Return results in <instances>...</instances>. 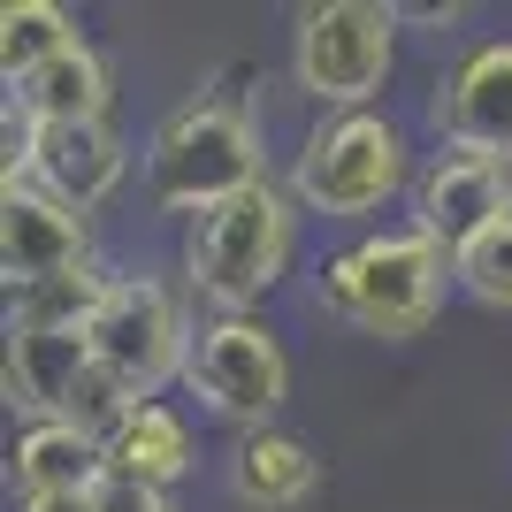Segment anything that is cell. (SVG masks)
I'll use <instances>...</instances> for the list:
<instances>
[{"mask_svg": "<svg viewBox=\"0 0 512 512\" xmlns=\"http://www.w3.org/2000/svg\"><path fill=\"white\" fill-rule=\"evenodd\" d=\"M451 291H459L451 245H436L421 222L375 230V237L344 245V253L321 268V306L337 321H352V329H367V337H383V344L421 337L428 321L444 314Z\"/></svg>", "mask_w": 512, "mask_h": 512, "instance_id": "1", "label": "cell"}, {"mask_svg": "<svg viewBox=\"0 0 512 512\" xmlns=\"http://www.w3.org/2000/svg\"><path fill=\"white\" fill-rule=\"evenodd\" d=\"M268 184L260 169V123L222 92H199L146 138V199L161 214H207L222 199Z\"/></svg>", "mask_w": 512, "mask_h": 512, "instance_id": "2", "label": "cell"}, {"mask_svg": "<svg viewBox=\"0 0 512 512\" xmlns=\"http://www.w3.org/2000/svg\"><path fill=\"white\" fill-rule=\"evenodd\" d=\"M291 237H299V199L276 192V184H253V192L192 214L184 276L214 314H253L291 268Z\"/></svg>", "mask_w": 512, "mask_h": 512, "instance_id": "3", "label": "cell"}, {"mask_svg": "<svg viewBox=\"0 0 512 512\" xmlns=\"http://www.w3.org/2000/svg\"><path fill=\"white\" fill-rule=\"evenodd\" d=\"M413 192V146L406 130L360 107V115H329L321 130H306L299 161H291V199L306 214H337V222H360L383 199Z\"/></svg>", "mask_w": 512, "mask_h": 512, "instance_id": "4", "label": "cell"}, {"mask_svg": "<svg viewBox=\"0 0 512 512\" xmlns=\"http://www.w3.org/2000/svg\"><path fill=\"white\" fill-rule=\"evenodd\" d=\"M92 367L123 390V406H161V390L192 367V329L161 276H115L100 314L85 321Z\"/></svg>", "mask_w": 512, "mask_h": 512, "instance_id": "5", "label": "cell"}, {"mask_svg": "<svg viewBox=\"0 0 512 512\" xmlns=\"http://www.w3.org/2000/svg\"><path fill=\"white\" fill-rule=\"evenodd\" d=\"M390 62H398V8L383 0H321L291 23V85L314 107L360 115L383 92Z\"/></svg>", "mask_w": 512, "mask_h": 512, "instance_id": "6", "label": "cell"}, {"mask_svg": "<svg viewBox=\"0 0 512 512\" xmlns=\"http://www.w3.org/2000/svg\"><path fill=\"white\" fill-rule=\"evenodd\" d=\"M192 398L230 428H268L276 406L291 398V360H283L276 329L260 314H214L192 337V367H184Z\"/></svg>", "mask_w": 512, "mask_h": 512, "instance_id": "7", "label": "cell"}, {"mask_svg": "<svg viewBox=\"0 0 512 512\" xmlns=\"http://www.w3.org/2000/svg\"><path fill=\"white\" fill-rule=\"evenodd\" d=\"M123 169H130V153L107 123H23L16 146H8V176L39 184L69 214H92L123 184Z\"/></svg>", "mask_w": 512, "mask_h": 512, "instance_id": "8", "label": "cell"}, {"mask_svg": "<svg viewBox=\"0 0 512 512\" xmlns=\"http://www.w3.org/2000/svg\"><path fill=\"white\" fill-rule=\"evenodd\" d=\"M505 214H512V161L444 146L413 176V222H421L436 245H451V253H459L467 237H482L490 222H505Z\"/></svg>", "mask_w": 512, "mask_h": 512, "instance_id": "9", "label": "cell"}, {"mask_svg": "<svg viewBox=\"0 0 512 512\" xmlns=\"http://www.w3.org/2000/svg\"><path fill=\"white\" fill-rule=\"evenodd\" d=\"M436 130L459 153L512 161V39H482L451 62V77L436 85Z\"/></svg>", "mask_w": 512, "mask_h": 512, "instance_id": "10", "label": "cell"}, {"mask_svg": "<svg viewBox=\"0 0 512 512\" xmlns=\"http://www.w3.org/2000/svg\"><path fill=\"white\" fill-rule=\"evenodd\" d=\"M0 268H8V283H16V291L92 268L85 214H69L62 199H46L39 184L8 176V192H0Z\"/></svg>", "mask_w": 512, "mask_h": 512, "instance_id": "11", "label": "cell"}, {"mask_svg": "<svg viewBox=\"0 0 512 512\" xmlns=\"http://www.w3.org/2000/svg\"><path fill=\"white\" fill-rule=\"evenodd\" d=\"M85 375H92L85 329H8V398L31 421H69Z\"/></svg>", "mask_w": 512, "mask_h": 512, "instance_id": "12", "label": "cell"}, {"mask_svg": "<svg viewBox=\"0 0 512 512\" xmlns=\"http://www.w3.org/2000/svg\"><path fill=\"white\" fill-rule=\"evenodd\" d=\"M230 490H237V505H253V512H299L321 490V459L299 436H283V428H253L230 451Z\"/></svg>", "mask_w": 512, "mask_h": 512, "instance_id": "13", "label": "cell"}, {"mask_svg": "<svg viewBox=\"0 0 512 512\" xmlns=\"http://www.w3.org/2000/svg\"><path fill=\"white\" fill-rule=\"evenodd\" d=\"M107 474V436L77 421H31L16 436V490L23 497H69V490H92Z\"/></svg>", "mask_w": 512, "mask_h": 512, "instance_id": "14", "label": "cell"}, {"mask_svg": "<svg viewBox=\"0 0 512 512\" xmlns=\"http://www.w3.org/2000/svg\"><path fill=\"white\" fill-rule=\"evenodd\" d=\"M107 474L123 482H146V490H169L192 474V428L169 406H130L123 421L107 428Z\"/></svg>", "mask_w": 512, "mask_h": 512, "instance_id": "15", "label": "cell"}, {"mask_svg": "<svg viewBox=\"0 0 512 512\" xmlns=\"http://www.w3.org/2000/svg\"><path fill=\"white\" fill-rule=\"evenodd\" d=\"M16 115L23 123H107V62L77 39L62 62L16 85Z\"/></svg>", "mask_w": 512, "mask_h": 512, "instance_id": "16", "label": "cell"}, {"mask_svg": "<svg viewBox=\"0 0 512 512\" xmlns=\"http://www.w3.org/2000/svg\"><path fill=\"white\" fill-rule=\"evenodd\" d=\"M69 46H77V23H69L62 0H8L0 8V77L8 85L39 77L46 62H62Z\"/></svg>", "mask_w": 512, "mask_h": 512, "instance_id": "17", "label": "cell"}, {"mask_svg": "<svg viewBox=\"0 0 512 512\" xmlns=\"http://www.w3.org/2000/svg\"><path fill=\"white\" fill-rule=\"evenodd\" d=\"M100 299H107V276L77 268V276H54V283H31V291H16V314H8V329H85V321L100 314Z\"/></svg>", "mask_w": 512, "mask_h": 512, "instance_id": "18", "label": "cell"}, {"mask_svg": "<svg viewBox=\"0 0 512 512\" xmlns=\"http://www.w3.org/2000/svg\"><path fill=\"white\" fill-rule=\"evenodd\" d=\"M451 276H459L467 299L512 314V214H505V222H490L482 237H467V245L451 253Z\"/></svg>", "mask_w": 512, "mask_h": 512, "instance_id": "19", "label": "cell"}, {"mask_svg": "<svg viewBox=\"0 0 512 512\" xmlns=\"http://www.w3.org/2000/svg\"><path fill=\"white\" fill-rule=\"evenodd\" d=\"M92 505H100V512H176L169 490H146V482H123V474H100Z\"/></svg>", "mask_w": 512, "mask_h": 512, "instance_id": "20", "label": "cell"}, {"mask_svg": "<svg viewBox=\"0 0 512 512\" xmlns=\"http://www.w3.org/2000/svg\"><path fill=\"white\" fill-rule=\"evenodd\" d=\"M100 490V482H92ZM92 490H69V497H23V512H100L92 505Z\"/></svg>", "mask_w": 512, "mask_h": 512, "instance_id": "21", "label": "cell"}]
</instances>
